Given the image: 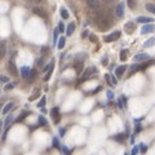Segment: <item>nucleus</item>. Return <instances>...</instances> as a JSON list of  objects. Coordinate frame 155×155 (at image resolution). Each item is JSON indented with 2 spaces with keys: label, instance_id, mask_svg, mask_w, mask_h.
Returning <instances> with one entry per match:
<instances>
[{
  "label": "nucleus",
  "instance_id": "nucleus-1",
  "mask_svg": "<svg viewBox=\"0 0 155 155\" xmlns=\"http://www.w3.org/2000/svg\"><path fill=\"white\" fill-rule=\"evenodd\" d=\"M93 21L101 30H107L112 25V17L110 16L109 12L98 10L93 13Z\"/></svg>",
  "mask_w": 155,
  "mask_h": 155
},
{
  "label": "nucleus",
  "instance_id": "nucleus-2",
  "mask_svg": "<svg viewBox=\"0 0 155 155\" xmlns=\"http://www.w3.org/2000/svg\"><path fill=\"white\" fill-rule=\"evenodd\" d=\"M96 72H97V69H96V67H93V66L88 67V69L84 71V74L82 75V77H80V83H82V82H85V80H88L89 77H91L93 74H96Z\"/></svg>",
  "mask_w": 155,
  "mask_h": 155
},
{
  "label": "nucleus",
  "instance_id": "nucleus-3",
  "mask_svg": "<svg viewBox=\"0 0 155 155\" xmlns=\"http://www.w3.org/2000/svg\"><path fill=\"white\" fill-rule=\"evenodd\" d=\"M120 37V31H115V32H111L106 36H104V40L105 43H111V42H115L116 39Z\"/></svg>",
  "mask_w": 155,
  "mask_h": 155
},
{
  "label": "nucleus",
  "instance_id": "nucleus-4",
  "mask_svg": "<svg viewBox=\"0 0 155 155\" xmlns=\"http://www.w3.org/2000/svg\"><path fill=\"white\" fill-rule=\"evenodd\" d=\"M50 115H52V119L56 124L60 123V119H61V114H60V109L58 107H53L52 111H50Z\"/></svg>",
  "mask_w": 155,
  "mask_h": 155
},
{
  "label": "nucleus",
  "instance_id": "nucleus-5",
  "mask_svg": "<svg viewBox=\"0 0 155 155\" xmlns=\"http://www.w3.org/2000/svg\"><path fill=\"white\" fill-rule=\"evenodd\" d=\"M85 2H87V5H88L91 9H93V10L100 9V5H101L100 0H85Z\"/></svg>",
  "mask_w": 155,
  "mask_h": 155
},
{
  "label": "nucleus",
  "instance_id": "nucleus-6",
  "mask_svg": "<svg viewBox=\"0 0 155 155\" xmlns=\"http://www.w3.org/2000/svg\"><path fill=\"white\" fill-rule=\"evenodd\" d=\"M149 54H146V53H140V54H136L134 57H133V60H134V62H142V61H146V60H149Z\"/></svg>",
  "mask_w": 155,
  "mask_h": 155
},
{
  "label": "nucleus",
  "instance_id": "nucleus-7",
  "mask_svg": "<svg viewBox=\"0 0 155 155\" xmlns=\"http://www.w3.org/2000/svg\"><path fill=\"white\" fill-rule=\"evenodd\" d=\"M152 31H155V26L154 25H144V27L141 29V34H144V35H146V34H150V32H152Z\"/></svg>",
  "mask_w": 155,
  "mask_h": 155
},
{
  "label": "nucleus",
  "instance_id": "nucleus-8",
  "mask_svg": "<svg viewBox=\"0 0 155 155\" xmlns=\"http://www.w3.org/2000/svg\"><path fill=\"white\" fill-rule=\"evenodd\" d=\"M127 136H128V134H127L125 132H123V133H119V134H115L112 138H114L116 142H119V144H123V142H124V140L127 138Z\"/></svg>",
  "mask_w": 155,
  "mask_h": 155
},
{
  "label": "nucleus",
  "instance_id": "nucleus-9",
  "mask_svg": "<svg viewBox=\"0 0 155 155\" xmlns=\"http://www.w3.org/2000/svg\"><path fill=\"white\" fill-rule=\"evenodd\" d=\"M30 74H31V69L27 67V66H23L21 69V76L23 77V79H29L30 77Z\"/></svg>",
  "mask_w": 155,
  "mask_h": 155
},
{
  "label": "nucleus",
  "instance_id": "nucleus-10",
  "mask_svg": "<svg viewBox=\"0 0 155 155\" xmlns=\"http://www.w3.org/2000/svg\"><path fill=\"white\" fill-rule=\"evenodd\" d=\"M124 29H125V32L127 34H132L133 30L136 29V25H134V22H128V23H125Z\"/></svg>",
  "mask_w": 155,
  "mask_h": 155
},
{
  "label": "nucleus",
  "instance_id": "nucleus-11",
  "mask_svg": "<svg viewBox=\"0 0 155 155\" xmlns=\"http://www.w3.org/2000/svg\"><path fill=\"white\" fill-rule=\"evenodd\" d=\"M136 22H140V23H146L149 25V22H152V18L151 17H138L136 19Z\"/></svg>",
  "mask_w": 155,
  "mask_h": 155
},
{
  "label": "nucleus",
  "instance_id": "nucleus-12",
  "mask_svg": "<svg viewBox=\"0 0 155 155\" xmlns=\"http://www.w3.org/2000/svg\"><path fill=\"white\" fill-rule=\"evenodd\" d=\"M115 14L118 16V17H123L124 10H123V4H122V3L116 5V8H115Z\"/></svg>",
  "mask_w": 155,
  "mask_h": 155
},
{
  "label": "nucleus",
  "instance_id": "nucleus-13",
  "mask_svg": "<svg viewBox=\"0 0 155 155\" xmlns=\"http://www.w3.org/2000/svg\"><path fill=\"white\" fill-rule=\"evenodd\" d=\"M125 70H127V67L123 65V66H119L118 69H116L115 70V74H116V76H118V77H122L123 76V74L125 72Z\"/></svg>",
  "mask_w": 155,
  "mask_h": 155
},
{
  "label": "nucleus",
  "instance_id": "nucleus-14",
  "mask_svg": "<svg viewBox=\"0 0 155 155\" xmlns=\"http://www.w3.org/2000/svg\"><path fill=\"white\" fill-rule=\"evenodd\" d=\"M8 69H9V71H10L13 75H17V72H18V71H17L16 65H14V62H13L12 60H10V61H9V63H8Z\"/></svg>",
  "mask_w": 155,
  "mask_h": 155
},
{
  "label": "nucleus",
  "instance_id": "nucleus-15",
  "mask_svg": "<svg viewBox=\"0 0 155 155\" xmlns=\"http://www.w3.org/2000/svg\"><path fill=\"white\" fill-rule=\"evenodd\" d=\"M13 107H14V104H13V102L7 104V105L4 106V109H3V114H4V115H7V114H8V112H9V111H10Z\"/></svg>",
  "mask_w": 155,
  "mask_h": 155
},
{
  "label": "nucleus",
  "instance_id": "nucleus-16",
  "mask_svg": "<svg viewBox=\"0 0 155 155\" xmlns=\"http://www.w3.org/2000/svg\"><path fill=\"white\" fill-rule=\"evenodd\" d=\"M155 44V37H150V39H147V40L144 43V47L145 48H150V47H152Z\"/></svg>",
  "mask_w": 155,
  "mask_h": 155
},
{
  "label": "nucleus",
  "instance_id": "nucleus-17",
  "mask_svg": "<svg viewBox=\"0 0 155 155\" xmlns=\"http://www.w3.org/2000/svg\"><path fill=\"white\" fill-rule=\"evenodd\" d=\"M34 13H35V14H37V16H40V17H43V18H47V13H45L43 9L35 8V9H34Z\"/></svg>",
  "mask_w": 155,
  "mask_h": 155
},
{
  "label": "nucleus",
  "instance_id": "nucleus-18",
  "mask_svg": "<svg viewBox=\"0 0 155 155\" xmlns=\"http://www.w3.org/2000/svg\"><path fill=\"white\" fill-rule=\"evenodd\" d=\"M146 10L147 12H150V13H152V14H155V4H151V3H147L146 5Z\"/></svg>",
  "mask_w": 155,
  "mask_h": 155
},
{
  "label": "nucleus",
  "instance_id": "nucleus-19",
  "mask_svg": "<svg viewBox=\"0 0 155 155\" xmlns=\"http://www.w3.org/2000/svg\"><path fill=\"white\" fill-rule=\"evenodd\" d=\"M127 5L131 9H136V7H137V0H127Z\"/></svg>",
  "mask_w": 155,
  "mask_h": 155
},
{
  "label": "nucleus",
  "instance_id": "nucleus-20",
  "mask_svg": "<svg viewBox=\"0 0 155 155\" xmlns=\"http://www.w3.org/2000/svg\"><path fill=\"white\" fill-rule=\"evenodd\" d=\"M65 44H66V39L62 36L60 40H58V44H57V48L58 49H63V47H65Z\"/></svg>",
  "mask_w": 155,
  "mask_h": 155
},
{
  "label": "nucleus",
  "instance_id": "nucleus-21",
  "mask_svg": "<svg viewBox=\"0 0 155 155\" xmlns=\"http://www.w3.org/2000/svg\"><path fill=\"white\" fill-rule=\"evenodd\" d=\"M74 30H75V23L72 22V23H70V25H69V27H67V30H66V34H67V36L72 35Z\"/></svg>",
  "mask_w": 155,
  "mask_h": 155
},
{
  "label": "nucleus",
  "instance_id": "nucleus-22",
  "mask_svg": "<svg viewBox=\"0 0 155 155\" xmlns=\"http://www.w3.org/2000/svg\"><path fill=\"white\" fill-rule=\"evenodd\" d=\"M13 119H14V118H13V115H8V116H7V119H5V122H4V127L8 128L9 124L13 122Z\"/></svg>",
  "mask_w": 155,
  "mask_h": 155
},
{
  "label": "nucleus",
  "instance_id": "nucleus-23",
  "mask_svg": "<svg viewBox=\"0 0 155 155\" xmlns=\"http://www.w3.org/2000/svg\"><path fill=\"white\" fill-rule=\"evenodd\" d=\"M74 66H75V69H76V72H77V74H80V72H82V70H83V62H82V61L76 62Z\"/></svg>",
  "mask_w": 155,
  "mask_h": 155
},
{
  "label": "nucleus",
  "instance_id": "nucleus-24",
  "mask_svg": "<svg viewBox=\"0 0 155 155\" xmlns=\"http://www.w3.org/2000/svg\"><path fill=\"white\" fill-rule=\"evenodd\" d=\"M61 17L63 18V19H67L69 17H70V14H69V12L65 9V8H61Z\"/></svg>",
  "mask_w": 155,
  "mask_h": 155
},
{
  "label": "nucleus",
  "instance_id": "nucleus-25",
  "mask_svg": "<svg viewBox=\"0 0 155 155\" xmlns=\"http://www.w3.org/2000/svg\"><path fill=\"white\" fill-rule=\"evenodd\" d=\"M29 114H30L29 111H25L23 114H21V115H19V116H18V118H17V122H18V123H19V122H22V120H23V119L26 118V116H27Z\"/></svg>",
  "mask_w": 155,
  "mask_h": 155
},
{
  "label": "nucleus",
  "instance_id": "nucleus-26",
  "mask_svg": "<svg viewBox=\"0 0 155 155\" xmlns=\"http://www.w3.org/2000/svg\"><path fill=\"white\" fill-rule=\"evenodd\" d=\"M127 53H128V50H125V49H123L122 52H120V61H125L127 60Z\"/></svg>",
  "mask_w": 155,
  "mask_h": 155
},
{
  "label": "nucleus",
  "instance_id": "nucleus-27",
  "mask_svg": "<svg viewBox=\"0 0 155 155\" xmlns=\"http://www.w3.org/2000/svg\"><path fill=\"white\" fill-rule=\"evenodd\" d=\"M39 94H40V91H39V89H35V92H34V94H32V96L30 97V98H29V100H30V101H34L35 98H37V97H39Z\"/></svg>",
  "mask_w": 155,
  "mask_h": 155
},
{
  "label": "nucleus",
  "instance_id": "nucleus-28",
  "mask_svg": "<svg viewBox=\"0 0 155 155\" xmlns=\"http://www.w3.org/2000/svg\"><path fill=\"white\" fill-rule=\"evenodd\" d=\"M45 102H47V98H45V96H43V98L40 100V102L37 104V107H40V109L43 107V109H44V106H45Z\"/></svg>",
  "mask_w": 155,
  "mask_h": 155
},
{
  "label": "nucleus",
  "instance_id": "nucleus-29",
  "mask_svg": "<svg viewBox=\"0 0 155 155\" xmlns=\"http://www.w3.org/2000/svg\"><path fill=\"white\" fill-rule=\"evenodd\" d=\"M138 152H141V150H140V146H133V149H132V152H131V155H137Z\"/></svg>",
  "mask_w": 155,
  "mask_h": 155
},
{
  "label": "nucleus",
  "instance_id": "nucleus-30",
  "mask_svg": "<svg viewBox=\"0 0 155 155\" xmlns=\"http://www.w3.org/2000/svg\"><path fill=\"white\" fill-rule=\"evenodd\" d=\"M52 145H53V147H56V149H60V142H58V138H57V137H54V138L52 140Z\"/></svg>",
  "mask_w": 155,
  "mask_h": 155
},
{
  "label": "nucleus",
  "instance_id": "nucleus-31",
  "mask_svg": "<svg viewBox=\"0 0 155 155\" xmlns=\"http://www.w3.org/2000/svg\"><path fill=\"white\" fill-rule=\"evenodd\" d=\"M16 84H17V83H8V84L4 87V91H10V89H13V88L16 87Z\"/></svg>",
  "mask_w": 155,
  "mask_h": 155
},
{
  "label": "nucleus",
  "instance_id": "nucleus-32",
  "mask_svg": "<svg viewBox=\"0 0 155 155\" xmlns=\"http://www.w3.org/2000/svg\"><path fill=\"white\" fill-rule=\"evenodd\" d=\"M39 123H40L42 125H47V124H48V122H47V119L44 118V116H42V115H40V116H39Z\"/></svg>",
  "mask_w": 155,
  "mask_h": 155
},
{
  "label": "nucleus",
  "instance_id": "nucleus-33",
  "mask_svg": "<svg viewBox=\"0 0 155 155\" xmlns=\"http://www.w3.org/2000/svg\"><path fill=\"white\" fill-rule=\"evenodd\" d=\"M141 129H142V127H141L140 123H136V124H134V132H136V133H140Z\"/></svg>",
  "mask_w": 155,
  "mask_h": 155
},
{
  "label": "nucleus",
  "instance_id": "nucleus-34",
  "mask_svg": "<svg viewBox=\"0 0 155 155\" xmlns=\"http://www.w3.org/2000/svg\"><path fill=\"white\" fill-rule=\"evenodd\" d=\"M140 150H141V154H145L146 150H147V146H146L145 144H141V145H140Z\"/></svg>",
  "mask_w": 155,
  "mask_h": 155
},
{
  "label": "nucleus",
  "instance_id": "nucleus-35",
  "mask_svg": "<svg viewBox=\"0 0 155 155\" xmlns=\"http://www.w3.org/2000/svg\"><path fill=\"white\" fill-rule=\"evenodd\" d=\"M4 54H5V45H4V44H2V47H0V56L3 57Z\"/></svg>",
  "mask_w": 155,
  "mask_h": 155
},
{
  "label": "nucleus",
  "instance_id": "nucleus-36",
  "mask_svg": "<svg viewBox=\"0 0 155 155\" xmlns=\"http://www.w3.org/2000/svg\"><path fill=\"white\" fill-rule=\"evenodd\" d=\"M58 30H60V32H63V31H65V25H63V22H60V25H58Z\"/></svg>",
  "mask_w": 155,
  "mask_h": 155
},
{
  "label": "nucleus",
  "instance_id": "nucleus-37",
  "mask_svg": "<svg viewBox=\"0 0 155 155\" xmlns=\"http://www.w3.org/2000/svg\"><path fill=\"white\" fill-rule=\"evenodd\" d=\"M106 94H107V98H109L110 101H111V100L114 98V93H112L111 91H107V93H106Z\"/></svg>",
  "mask_w": 155,
  "mask_h": 155
},
{
  "label": "nucleus",
  "instance_id": "nucleus-38",
  "mask_svg": "<svg viewBox=\"0 0 155 155\" xmlns=\"http://www.w3.org/2000/svg\"><path fill=\"white\" fill-rule=\"evenodd\" d=\"M118 107H119V109H123V107H124V102H123L122 98L118 100Z\"/></svg>",
  "mask_w": 155,
  "mask_h": 155
},
{
  "label": "nucleus",
  "instance_id": "nucleus-39",
  "mask_svg": "<svg viewBox=\"0 0 155 155\" xmlns=\"http://www.w3.org/2000/svg\"><path fill=\"white\" fill-rule=\"evenodd\" d=\"M61 149H62V151H63V154H65V155H69V154H70V150H69L66 146H62Z\"/></svg>",
  "mask_w": 155,
  "mask_h": 155
},
{
  "label": "nucleus",
  "instance_id": "nucleus-40",
  "mask_svg": "<svg viewBox=\"0 0 155 155\" xmlns=\"http://www.w3.org/2000/svg\"><path fill=\"white\" fill-rule=\"evenodd\" d=\"M35 76H36V70L32 69V70H31V74H30V79H34Z\"/></svg>",
  "mask_w": 155,
  "mask_h": 155
},
{
  "label": "nucleus",
  "instance_id": "nucleus-41",
  "mask_svg": "<svg viewBox=\"0 0 155 155\" xmlns=\"http://www.w3.org/2000/svg\"><path fill=\"white\" fill-rule=\"evenodd\" d=\"M107 61H109V58H107V56H105V57L102 58L101 62H102V65H107Z\"/></svg>",
  "mask_w": 155,
  "mask_h": 155
},
{
  "label": "nucleus",
  "instance_id": "nucleus-42",
  "mask_svg": "<svg viewBox=\"0 0 155 155\" xmlns=\"http://www.w3.org/2000/svg\"><path fill=\"white\" fill-rule=\"evenodd\" d=\"M65 133H66V129H65V128H61V129H60V136H61V137H63Z\"/></svg>",
  "mask_w": 155,
  "mask_h": 155
},
{
  "label": "nucleus",
  "instance_id": "nucleus-43",
  "mask_svg": "<svg viewBox=\"0 0 155 155\" xmlns=\"http://www.w3.org/2000/svg\"><path fill=\"white\" fill-rule=\"evenodd\" d=\"M50 75H52V71H49V72H47V75L44 76V80H45V82H47V80L49 79V77H50Z\"/></svg>",
  "mask_w": 155,
  "mask_h": 155
},
{
  "label": "nucleus",
  "instance_id": "nucleus-44",
  "mask_svg": "<svg viewBox=\"0 0 155 155\" xmlns=\"http://www.w3.org/2000/svg\"><path fill=\"white\" fill-rule=\"evenodd\" d=\"M48 50H49V49H48L47 47H44V48H42V53H43V54H48Z\"/></svg>",
  "mask_w": 155,
  "mask_h": 155
},
{
  "label": "nucleus",
  "instance_id": "nucleus-45",
  "mask_svg": "<svg viewBox=\"0 0 155 155\" xmlns=\"http://www.w3.org/2000/svg\"><path fill=\"white\" fill-rule=\"evenodd\" d=\"M88 32H89L88 30H84L83 34H82V37H87V36H88Z\"/></svg>",
  "mask_w": 155,
  "mask_h": 155
},
{
  "label": "nucleus",
  "instance_id": "nucleus-46",
  "mask_svg": "<svg viewBox=\"0 0 155 155\" xmlns=\"http://www.w3.org/2000/svg\"><path fill=\"white\" fill-rule=\"evenodd\" d=\"M89 39H91V42H96V40H97V37H96L94 35H91V36H89Z\"/></svg>",
  "mask_w": 155,
  "mask_h": 155
},
{
  "label": "nucleus",
  "instance_id": "nucleus-47",
  "mask_svg": "<svg viewBox=\"0 0 155 155\" xmlns=\"http://www.w3.org/2000/svg\"><path fill=\"white\" fill-rule=\"evenodd\" d=\"M2 82H4V83H8V77H7V76H2Z\"/></svg>",
  "mask_w": 155,
  "mask_h": 155
},
{
  "label": "nucleus",
  "instance_id": "nucleus-48",
  "mask_svg": "<svg viewBox=\"0 0 155 155\" xmlns=\"http://www.w3.org/2000/svg\"><path fill=\"white\" fill-rule=\"evenodd\" d=\"M112 2H115V0H104V3H106V4H111Z\"/></svg>",
  "mask_w": 155,
  "mask_h": 155
},
{
  "label": "nucleus",
  "instance_id": "nucleus-49",
  "mask_svg": "<svg viewBox=\"0 0 155 155\" xmlns=\"http://www.w3.org/2000/svg\"><path fill=\"white\" fill-rule=\"evenodd\" d=\"M32 3H43V0H30Z\"/></svg>",
  "mask_w": 155,
  "mask_h": 155
},
{
  "label": "nucleus",
  "instance_id": "nucleus-50",
  "mask_svg": "<svg viewBox=\"0 0 155 155\" xmlns=\"http://www.w3.org/2000/svg\"><path fill=\"white\" fill-rule=\"evenodd\" d=\"M124 155H131V154H127V152H125V154H124Z\"/></svg>",
  "mask_w": 155,
  "mask_h": 155
}]
</instances>
